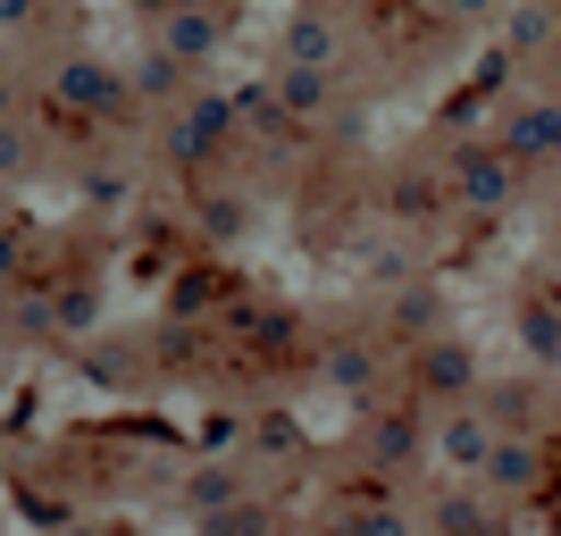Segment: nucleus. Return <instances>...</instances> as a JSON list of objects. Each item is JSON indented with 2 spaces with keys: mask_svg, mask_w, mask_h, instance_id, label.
<instances>
[{
  "mask_svg": "<svg viewBox=\"0 0 561 536\" xmlns=\"http://www.w3.org/2000/svg\"><path fill=\"white\" fill-rule=\"evenodd\" d=\"M50 101H59L68 117H93V126L135 117V84H126V68L93 59V50H68V59L50 68Z\"/></svg>",
  "mask_w": 561,
  "mask_h": 536,
  "instance_id": "f03ea898",
  "label": "nucleus"
},
{
  "mask_svg": "<svg viewBox=\"0 0 561 536\" xmlns=\"http://www.w3.org/2000/svg\"><path fill=\"white\" fill-rule=\"evenodd\" d=\"M494 142H503L519 168H553V160H561V101H553V93L512 101V110H503V126H494Z\"/></svg>",
  "mask_w": 561,
  "mask_h": 536,
  "instance_id": "423d86ee",
  "label": "nucleus"
},
{
  "mask_svg": "<svg viewBox=\"0 0 561 536\" xmlns=\"http://www.w3.org/2000/svg\"><path fill=\"white\" fill-rule=\"evenodd\" d=\"M34 168V135H25V117H0V176H25Z\"/></svg>",
  "mask_w": 561,
  "mask_h": 536,
  "instance_id": "aec40b11",
  "label": "nucleus"
},
{
  "mask_svg": "<svg viewBox=\"0 0 561 536\" xmlns=\"http://www.w3.org/2000/svg\"><path fill=\"white\" fill-rule=\"evenodd\" d=\"M227 135H234V101L202 93V84H193L176 110H160V160L168 168H210L218 151H227Z\"/></svg>",
  "mask_w": 561,
  "mask_h": 536,
  "instance_id": "7ed1b4c3",
  "label": "nucleus"
},
{
  "mask_svg": "<svg viewBox=\"0 0 561 536\" xmlns=\"http://www.w3.org/2000/svg\"><path fill=\"white\" fill-rule=\"evenodd\" d=\"M427 453V411H394V402H360V469L402 478Z\"/></svg>",
  "mask_w": 561,
  "mask_h": 536,
  "instance_id": "20e7f679",
  "label": "nucleus"
},
{
  "mask_svg": "<svg viewBox=\"0 0 561 536\" xmlns=\"http://www.w3.org/2000/svg\"><path fill=\"white\" fill-rule=\"evenodd\" d=\"M252 453H260V461H285V453H302V427L285 420V411H260V427H252Z\"/></svg>",
  "mask_w": 561,
  "mask_h": 536,
  "instance_id": "a211bd4d",
  "label": "nucleus"
},
{
  "mask_svg": "<svg viewBox=\"0 0 561 536\" xmlns=\"http://www.w3.org/2000/svg\"><path fill=\"white\" fill-rule=\"evenodd\" d=\"M377 344H328V386H344V395H369L377 386Z\"/></svg>",
  "mask_w": 561,
  "mask_h": 536,
  "instance_id": "2eb2a0df",
  "label": "nucleus"
},
{
  "mask_svg": "<svg viewBox=\"0 0 561 536\" xmlns=\"http://www.w3.org/2000/svg\"><path fill=\"white\" fill-rule=\"evenodd\" d=\"M394 327H402V335L436 327V294H427V285H402V294H394Z\"/></svg>",
  "mask_w": 561,
  "mask_h": 536,
  "instance_id": "4be33fe9",
  "label": "nucleus"
},
{
  "mask_svg": "<svg viewBox=\"0 0 561 536\" xmlns=\"http://www.w3.org/2000/svg\"><path fill=\"white\" fill-rule=\"evenodd\" d=\"M335 50H344V34H335L328 9H294V25H285V59H302V68H335ZM344 76V68H335Z\"/></svg>",
  "mask_w": 561,
  "mask_h": 536,
  "instance_id": "ddd939ff",
  "label": "nucleus"
},
{
  "mask_svg": "<svg viewBox=\"0 0 561 536\" xmlns=\"http://www.w3.org/2000/svg\"><path fill=\"white\" fill-rule=\"evenodd\" d=\"M202 227L210 235H243V202H234V193H210V202H202Z\"/></svg>",
  "mask_w": 561,
  "mask_h": 536,
  "instance_id": "b1692460",
  "label": "nucleus"
},
{
  "mask_svg": "<svg viewBox=\"0 0 561 536\" xmlns=\"http://www.w3.org/2000/svg\"><path fill=\"white\" fill-rule=\"evenodd\" d=\"M420 395H427V402H461V395H478V361H469V344H453V335H427V344H420Z\"/></svg>",
  "mask_w": 561,
  "mask_h": 536,
  "instance_id": "9d476101",
  "label": "nucleus"
},
{
  "mask_svg": "<svg viewBox=\"0 0 561 536\" xmlns=\"http://www.w3.org/2000/svg\"><path fill=\"white\" fill-rule=\"evenodd\" d=\"M126 185H135V176H126V168H117V160L84 168V202H93V210H117V202H126Z\"/></svg>",
  "mask_w": 561,
  "mask_h": 536,
  "instance_id": "6ab92c4d",
  "label": "nucleus"
},
{
  "mask_svg": "<svg viewBox=\"0 0 561 536\" xmlns=\"http://www.w3.org/2000/svg\"><path fill=\"white\" fill-rule=\"evenodd\" d=\"M0 117H18V76L0 68Z\"/></svg>",
  "mask_w": 561,
  "mask_h": 536,
  "instance_id": "393cba45",
  "label": "nucleus"
},
{
  "mask_svg": "<svg viewBox=\"0 0 561 536\" xmlns=\"http://www.w3.org/2000/svg\"><path fill=\"white\" fill-rule=\"evenodd\" d=\"M210 9H234V0H210Z\"/></svg>",
  "mask_w": 561,
  "mask_h": 536,
  "instance_id": "7c9ffc66",
  "label": "nucleus"
},
{
  "mask_svg": "<svg viewBox=\"0 0 561 536\" xmlns=\"http://www.w3.org/2000/svg\"><path fill=\"white\" fill-rule=\"evenodd\" d=\"M519 344H528V361H561V277L528 285V303H519Z\"/></svg>",
  "mask_w": 561,
  "mask_h": 536,
  "instance_id": "f8f14e48",
  "label": "nucleus"
},
{
  "mask_svg": "<svg viewBox=\"0 0 561 536\" xmlns=\"http://www.w3.org/2000/svg\"><path fill=\"white\" fill-rule=\"evenodd\" d=\"M335 84H344V76L335 68H302V59H285L277 68V117L285 126H319V117H328V101H335Z\"/></svg>",
  "mask_w": 561,
  "mask_h": 536,
  "instance_id": "1a4fd4ad",
  "label": "nucleus"
},
{
  "mask_svg": "<svg viewBox=\"0 0 561 536\" xmlns=\"http://www.w3.org/2000/svg\"><path fill=\"white\" fill-rule=\"evenodd\" d=\"M445 193H453V210H469V218H503L512 193H519V160L503 142H453Z\"/></svg>",
  "mask_w": 561,
  "mask_h": 536,
  "instance_id": "f257e3e1",
  "label": "nucleus"
},
{
  "mask_svg": "<svg viewBox=\"0 0 561 536\" xmlns=\"http://www.w3.org/2000/svg\"><path fill=\"white\" fill-rule=\"evenodd\" d=\"M478 487L486 494H537L545 487V444L528 427H494V453L478 469Z\"/></svg>",
  "mask_w": 561,
  "mask_h": 536,
  "instance_id": "0eeeda50",
  "label": "nucleus"
},
{
  "mask_svg": "<svg viewBox=\"0 0 561 536\" xmlns=\"http://www.w3.org/2000/svg\"><path fill=\"white\" fill-rule=\"evenodd\" d=\"M227 25H234V9H210V0H176V9H168L160 25H151V43L160 50H176V59H185L193 76L210 68L218 50H227Z\"/></svg>",
  "mask_w": 561,
  "mask_h": 536,
  "instance_id": "39448f33",
  "label": "nucleus"
},
{
  "mask_svg": "<svg viewBox=\"0 0 561 536\" xmlns=\"http://www.w3.org/2000/svg\"><path fill=\"white\" fill-rule=\"evenodd\" d=\"M512 59H545V50H561V0H519L512 9Z\"/></svg>",
  "mask_w": 561,
  "mask_h": 536,
  "instance_id": "4468645a",
  "label": "nucleus"
},
{
  "mask_svg": "<svg viewBox=\"0 0 561 536\" xmlns=\"http://www.w3.org/2000/svg\"><path fill=\"white\" fill-rule=\"evenodd\" d=\"M126 84H135V110H176V101L193 93V68L176 59V50H160V43H151V50L135 59V68H126Z\"/></svg>",
  "mask_w": 561,
  "mask_h": 536,
  "instance_id": "9b49d317",
  "label": "nucleus"
},
{
  "mask_svg": "<svg viewBox=\"0 0 561 536\" xmlns=\"http://www.w3.org/2000/svg\"><path fill=\"white\" fill-rule=\"evenodd\" d=\"M9 269H18V235H0V277H9Z\"/></svg>",
  "mask_w": 561,
  "mask_h": 536,
  "instance_id": "bb28decb",
  "label": "nucleus"
},
{
  "mask_svg": "<svg viewBox=\"0 0 561 536\" xmlns=\"http://www.w3.org/2000/svg\"><path fill=\"white\" fill-rule=\"evenodd\" d=\"M553 59H561V50H553Z\"/></svg>",
  "mask_w": 561,
  "mask_h": 536,
  "instance_id": "473e14b6",
  "label": "nucleus"
},
{
  "mask_svg": "<svg viewBox=\"0 0 561 536\" xmlns=\"http://www.w3.org/2000/svg\"><path fill=\"white\" fill-rule=\"evenodd\" d=\"M34 18V0H0V25H25Z\"/></svg>",
  "mask_w": 561,
  "mask_h": 536,
  "instance_id": "a878e982",
  "label": "nucleus"
},
{
  "mask_svg": "<svg viewBox=\"0 0 561 536\" xmlns=\"http://www.w3.org/2000/svg\"><path fill=\"white\" fill-rule=\"evenodd\" d=\"M234 494H243V478H234V469H210V478H193V487H185V503H193V512H218V503H234Z\"/></svg>",
  "mask_w": 561,
  "mask_h": 536,
  "instance_id": "412c9836",
  "label": "nucleus"
},
{
  "mask_svg": "<svg viewBox=\"0 0 561 536\" xmlns=\"http://www.w3.org/2000/svg\"><path fill=\"white\" fill-rule=\"evenodd\" d=\"M453 9H461V18H478V9H486V0H453Z\"/></svg>",
  "mask_w": 561,
  "mask_h": 536,
  "instance_id": "c85d7f7f",
  "label": "nucleus"
},
{
  "mask_svg": "<svg viewBox=\"0 0 561 536\" xmlns=\"http://www.w3.org/2000/svg\"><path fill=\"white\" fill-rule=\"evenodd\" d=\"M436 453H445L461 478H478V469H486V453H494V420H486V402H478V395L445 402V420H436Z\"/></svg>",
  "mask_w": 561,
  "mask_h": 536,
  "instance_id": "6e6552de",
  "label": "nucleus"
},
{
  "mask_svg": "<svg viewBox=\"0 0 561 536\" xmlns=\"http://www.w3.org/2000/svg\"><path fill=\"white\" fill-rule=\"evenodd\" d=\"M135 9H142V18H151V25H160V18H168V9H176V0H135Z\"/></svg>",
  "mask_w": 561,
  "mask_h": 536,
  "instance_id": "cd10ccee",
  "label": "nucleus"
},
{
  "mask_svg": "<svg viewBox=\"0 0 561 536\" xmlns=\"http://www.w3.org/2000/svg\"><path fill=\"white\" fill-rule=\"evenodd\" d=\"M545 93H553V101H561V59H553V84H545Z\"/></svg>",
  "mask_w": 561,
  "mask_h": 536,
  "instance_id": "c756f323",
  "label": "nucleus"
},
{
  "mask_svg": "<svg viewBox=\"0 0 561 536\" xmlns=\"http://www.w3.org/2000/svg\"><path fill=\"white\" fill-rule=\"evenodd\" d=\"M0 193H9V176H0Z\"/></svg>",
  "mask_w": 561,
  "mask_h": 536,
  "instance_id": "2f4dec72",
  "label": "nucleus"
},
{
  "mask_svg": "<svg viewBox=\"0 0 561 536\" xmlns=\"http://www.w3.org/2000/svg\"><path fill=\"white\" fill-rule=\"evenodd\" d=\"M453 193H445V176H420V168H402L394 176V218H436Z\"/></svg>",
  "mask_w": 561,
  "mask_h": 536,
  "instance_id": "f3484780",
  "label": "nucleus"
},
{
  "mask_svg": "<svg viewBox=\"0 0 561 536\" xmlns=\"http://www.w3.org/2000/svg\"><path fill=\"white\" fill-rule=\"evenodd\" d=\"M478 402H486V420H494V427H528V420H537V386H528V377L478 386Z\"/></svg>",
  "mask_w": 561,
  "mask_h": 536,
  "instance_id": "dca6fc26",
  "label": "nucleus"
},
{
  "mask_svg": "<svg viewBox=\"0 0 561 536\" xmlns=\"http://www.w3.org/2000/svg\"><path fill=\"white\" fill-rule=\"evenodd\" d=\"M436 520H445V528H486V503H478V494H445V503H436Z\"/></svg>",
  "mask_w": 561,
  "mask_h": 536,
  "instance_id": "5701e85b",
  "label": "nucleus"
}]
</instances>
